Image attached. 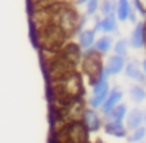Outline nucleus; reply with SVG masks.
I'll return each mask as SVG.
<instances>
[{
  "mask_svg": "<svg viewBox=\"0 0 146 143\" xmlns=\"http://www.w3.org/2000/svg\"><path fill=\"white\" fill-rule=\"evenodd\" d=\"M101 32H104L105 35L108 33H116L118 32V19L116 14H108L101 19Z\"/></svg>",
  "mask_w": 146,
  "mask_h": 143,
  "instance_id": "nucleus-13",
  "label": "nucleus"
},
{
  "mask_svg": "<svg viewBox=\"0 0 146 143\" xmlns=\"http://www.w3.org/2000/svg\"><path fill=\"white\" fill-rule=\"evenodd\" d=\"M85 5H86V16H94V14L99 11L101 2H99V0H88Z\"/></svg>",
  "mask_w": 146,
  "mask_h": 143,
  "instance_id": "nucleus-20",
  "label": "nucleus"
},
{
  "mask_svg": "<svg viewBox=\"0 0 146 143\" xmlns=\"http://www.w3.org/2000/svg\"><path fill=\"white\" fill-rule=\"evenodd\" d=\"M113 52L115 55H119V57H127V52H129V41L127 39H119L113 44Z\"/></svg>",
  "mask_w": 146,
  "mask_h": 143,
  "instance_id": "nucleus-18",
  "label": "nucleus"
},
{
  "mask_svg": "<svg viewBox=\"0 0 146 143\" xmlns=\"http://www.w3.org/2000/svg\"><path fill=\"white\" fill-rule=\"evenodd\" d=\"M145 124H146V113H145Z\"/></svg>",
  "mask_w": 146,
  "mask_h": 143,
  "instance_id": "nucleus-25",
  "label": "nucleus"
},
{
  "mask_svg": "<svg viewBox=\"0 0 146 143\" xmlns=\"http://www.w3.org/2000/svg\"><path fill=\"white\" fill-rule=\"evenodd\" d=\"M58 143H86L88 142V130L82 121H72L64 124L57 130Z\"/></svg>",
  "mask_w": 146,
  "mask_h": 143,
  "instance_id": "nucleus-2",
  "label": "nucleus"
},
{
  "mask_svg": "<svg viewBox=\"0 0 146 143\" xmlns=\"http://www.w3.org/2000/svg\"><path fill=\"white\" fill-rule=\"evenodd\" d=\"M126 127L130 130L140 127L143 123H145V112H141L140 108H132L130 112H127L126 115Z\"/></svg>",
  "mask_w": 146,
  "mask_h": 143,
  "instance_id": "nucleus-9",
  "label": "nucleus"
},
{
  "mask_svg": "<svg viewBox=\"0 0 146 143\" xmlns=\"http://www.w3.org/2000/svg\"><path fill=\"white\" fill-rule=\"evenodd\" d=\"M94 41H96V32L94 30H80L79 32V47L82 51H88L94 46Z\"/></svg>",
  "mask_w": 146,
  "mask_h": 143,
  "instance_id": "nucleus-11",
  "label": "nucleus"
},
{
  "mask_svg": "<svg viewBox=\"0 0 146 143\" xmlns=\"http://www.w3.org/2000/svg\"><path fill=\"white\" fill-rule=\"evenodd\" d=\"M105 134L116 138H124L127 135V127L123 124V121H107L104 126Z\"/></svg>",
  "mask_w": 146,
  "mask_h": 143,
  "instance_id": "nucleus-10",
  "label": "nucleus"
},
{
  "mask_svg": "<svg viewBox=\"0 0 146 143\" xmlns=\"http://www.w3.org/2000/svg\"><path fill=\"white\" fill-rule=\"evenodd\" d=\"M129 96L133 102L140 104V102H143L146 99V88H143L141 85H133L129 90Z\"/></svg>",
  "mask_w": 146,
  "mask_h": 143,
  "instance_id": "nucleus-16",
  "label": "nucleus"
},
{
  "mask_svg": "<svg viewBox=\"0 0 146 143\" xmlns=\"http://www.w3.org/2000/svg\"><path fill=\"white\" fill-rule=\"evenodd\" d=\"M123 96H124V93H123V90L119 88V86H113V88H110V93H108V96H107V99L104 101V104L99 107V110H101V113L104 115H107L108 112L111 110L113 107H116L118 104L121 102V99H123Z\"/></svg>",
  "mask_w": 146,
  "mask_h": 143,
  "instance_id": "nucleus-5",
  "label": "nucleus"
},
{
  "mask_svg": "<svg viewBox=\"0 0 146 143\" xmlns=\"http://www.w3.org/2000/svg\"><path fill=\"white\" fill-rule=\"evenodd\" d=\"M124 66H126V58L119 57V55H111V57H108L104 69L108 74V77H110V76H116L121 71H124Z\"/></svg>",
  "mask_w": 146,
  "mask_h": 143,
  "instance_id": "nucleus-7",
  "label": "nucleus"
},
{
  "mask_svg": "<svg viewBox=\"0 0 146 143\" xmlns=\"http://www.w3.org/2000/svg\"><path fill=\"white\" fill-rule=\"evenodd\" d=\"M102 69H104V66L101 61V54L96 52L93 47L88 51H83V71L91 79V83L101 76Z\"/></svg>",
  "mask_w": 146,
  "mask_h": 143,
  "instance_id": "nucleus-3",
  "label": "nucleus"
},
{
  "mask_svg": "<svg viewBox=\"0 0 146 143\" xmlns=\"http://www.w3.org/2000/svg\"><path fill=\"white\" fill-rule=\"evenodd\" d=\"M127 19H129L132 24H137V22H138V21H137V13H135V8H133V10H130L129 17H127Z\"/></svg>",
  "mask_w": 146,
  "mask_h": 143,
  "instance_id": "nucleus-22",
  "label": "nucleus"
},
{
  "mask_svg": "<svg viewBox=\"0 0 146 143\" xmlns=\"http://www.w3.org/2000/svg\"><path fill=\"white\" fill-rule=\"evenodd\" d=\"M133 8L143 16H146V0H135L133 2Z\"/></svg>",
  "mask_w": 146,
  "mask_h": 143,
  "instance_id": "nucleus-21",
  "label": "nucleus"
},
{
  "mask_svg": "<svg viewBox=\"0 0 146 143\" xmlns=\"http://www.w3.org/2000/svg\"><path fill=\"white\" fill-rule=\"evenodd\" d=\"M82 123L85 124L86 130L88 132H98L99 129H101V116H99V113L94 110V108H85V112H83V116H82Z\"/></svg>",
  "mask_w": 146,
  "mask_h": 143,
  "instance_id": "nucleus-6",
  "label": "nucleus"
},
{
  "mask_svg": "<svg viewBox=\"0 0 146 143\" xmlns=\"http://www.w3.org/2000/svg\"><path fill=\"white\" fill-rule=\"evenodd\" d=\"M116 3L118 0H102L99 5L102 16H108V14H116Z\"/></svg>",
  "mask_w": 146,
  "mask_h": 143,
  "instance_id": "nucleus-17",
  "label": "nucleus"
},
{
  "mask_svg": "<svg viewBox=\"0 0 146 143\" xmlns=\"http://www.w3.org/2000/svg\"><path fill=\"white\" fill-rule=\"evenodd\" d=\"M145 137H146V127L140 126V127H137V129L132 130V134H130V137H129V142L130 143H141Z\"/></svg>",
  "mask_w": 146,
  "mask_h": 143,
  "instance_id": "nucleus-19",
  "label": "nucleus"
},
{
  "mask_svg": "<svg viewBox=\"0 0 146 143\" xmlns=\"http://www.w3.org/2000/svg\"><path fill=\"white\" fill-rule=\"evenodd\" d=\"M86 2H88V0H77L76 3L77 5H83V3H86Z\"/></svg>",
  "mask_w": 146,
  "mask_h": 143,
  "instance_id": "nucleus-24",
  "label": "nucleus"
},
{
  "mask_svg": "<svg viewBox=\"0 0 146 143\" xmlns=\"http://www.w3.org/2000/svg\"><path fill=\"white\" fill-rule=\"evenodd\" d=\"M93 49H94L96 52H99L101 55L108 54V52L113 49V38H111L110 35L101 36L99 39H96V41H94V46H93Z\"/></svg>",
  "mask_w": 146,
  "mask_h": 143,
  "instance_id": "nucleus-12",
  "label": "nucleus"
},
{
  "mask_svg": "<svg viewBox=\"0 0 146 143\" xmlns=\"http://www.w3.org/2000/svg\"><path fill=\"white\" fill-rule=\"evenodd\" d=\"M146 44V22H137L130 33L129 46L133 49H143Z\"/></svg>",
  "mask_w": 146,
  "mask_h": 143,
  "instance_id": "nucleus-4",
  "label": "nucleus"
},
{
  "mask_svg": "<svg viewBox=\"0 0 146 143\" xmlns=\"http://www.w3.org/2000/svg\"><path fill=\"white\" fill-rule=\"evenodd\" d=\"M124 74H126L129 79H133L140 83L146 82V76L141 72V65L137 60H130L129 63H126V66H124Z\"/></svg>",
  "mask_w": 146,
  "mask_h": 143,
  "instance_id": "nucleus-8",
  "label": "nucleus"
},
{
  "mask_svg": "<svg viewBox=\"0 0 146 143\" xmlns=\"http://www.w3.org/2000/svg\"><path fill=\"white\" fill-rule=\"evenodd\" d=\"M126 115H127L126 104H118L116 107H113L105 115V118H107V121H123L126 118Z\"/></svg>",
  "mask_w": 146,
  "mask_h": 143,
  "instance_id": "nucleus-14",
  "label": "nucleus"
},
{
  "mask_svg": "<svg viewBox=\"0 0 146 143\" xmlns=\"http://www.w3.org/2000/svg\"><path fill=\"white\" fill-rule=\"evenodd\" d=\"M140 65H141V72H143V74H145V76H146V58H145V60H143V61H141V63H140Z\"/></svg>",
  "mask_w": 146,
  "mask_h": 143,
  "instance_id": "nucleus-23",
  "label": "nucleus"
},
{
  "mask_svg": "<svg viewBox=\"0 0 146 143\" xmlns=\"http://www.w3.org/2000/svg\"><path fill=\"white\" fill-rule=\"evenodd\" d=\"M86 143H88V142H86Z\"/></svg>",
  "mask_w": 146,
  "mask_h": 143,
  "instance_id": "nucleus-26",
  "label": "nucleus"
},
{
  "mask_svg": "<svg viewBox=\"0 0 146 143\" xmlns=\"http://www.w3.org/2000/svg\"><path fill=\"white\" fill-rule=\"evenodd\" d=\"M50 88H52V93H54L55 104L69 101V99H74V98H80V94L83 93L82 79L74 71L63 74L57 79H52Z\"/></svg>",
  "mask_w": 146,
  "mask_h": 143,
  "instance_id": "nucleus-1",
  "label": "nucleus"
},
{
  "mask_svg": "<svg viewBox=\"0 0 146 143\" xmlns=\"http://www.w3.org/2000/svg\"><path fill=\"white\" fill-rule=\"evenodd\" d=\"M130 10H132V5H130L129 0H118V3H116V19L121 21V22L127 21Z\"/></svg>",
  "mask_w": 146,
  "mask_h": 143,
  "instance_id": "nucleus-15",
  "label": "nucleus"
}]
</instances>
